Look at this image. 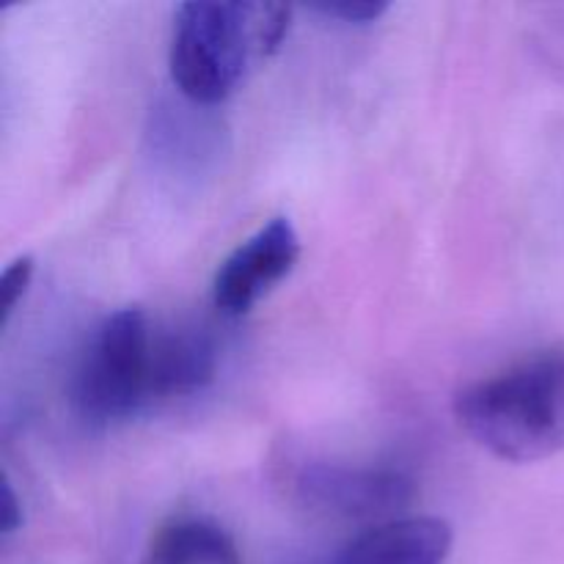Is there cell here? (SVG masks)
Instances as JSON below:
<instances>
[{
	"label": "cell",
	"mask_w": 564,
	"mask_h": 564,
	"mask_svg": "<svg viewBox=\"0 0 564 564\" xmlns=\"http://www.w3.org/2000/svg\"><path fill=\"white\" fill-rule=\"evenodd\" d=\"M33 270H36V262L28 253L25 257H17L3 270V279H0V328H6L11 323V314L17 312V306L25 297L28 286H31Z\"/></svg>",
	"instance_id": "cell-9"
},
{
	"label": "cell",
	"mask_w": 564,
	"mask_h": 564,
	"mask_svg": "<svg viewBox=\"0 0 564 564\" xmlns=\"http://www.w3.org/2000/svg\"><path fill=\"white\" fill-rule=\"evenodd\" d=\"M141 564H242L235 538L204 516H174L160 523Z\"/></svg>",
	"instance_id": "cell-7"
},
{
	"label": "cell",
	"mask_w": 564,
	"mask_h": 564,
	"mask_svg": "<svg viewBox=\"0 0 564 564\" xmlns=\"http://www.w3.org/2000/svg\"><path fill=\"white\" fill-rule=\"evenodd\" d=\"M455 534L441 518H391L347 540L325 564H446Z\"/></svg>",
	"instance_id": "cell-6"
},
{
	"label": "cell",
	"mask_w": 564,
	"mask_h": 564,
	"mask_svg": "<svg viewBox=\"0 0 564 564\" xmlns=\"http://www.w3.org/2000/svg\"><path fill=\"white\" fill-rule=\"evenodd\" d=\"M301 237L292 220L284 215L270 218L220 262L213 279V306L224 317H242L295 270Z\"/></svg>",
	"instance_id": "cell-5"
},
{
	"label": "cell",
	"mask_w": 564,
	"mask_h": 564,
	"mask_svg": "<svg viewBox=\"0 0 564 564\" xmlns=\"http://www.w3.org/2000/svg\"><path fill=\"white\" fill-rule=\"evenodd\" d=\"M290 17V6L279 3H182L171 28V80L198 108L224 102L257 61L281 47Z\"/></svg>",
	"instance_id": "cell-2"
},
{
	"label": "cell",
	"mask_w": 564,
	"mask_h": 564,
	"mask_svg": "<svg viewBox=\"0 0 564 564\" xmlns=\"http://www.w3.org/2000/svg\"><path fill=\"white\" fill-rule=\"evenodd\" d=\"M314 11L325 17H334L341 22H356V25H367V22L380 20L389 11V3L383 0H341V3H314Z\"/></svg>",
	"instance_id": "cell-10"
},
{
	"label": "cell",
	"mask_w": 564,
	"mask_h": 564,
	"mask_svg": "<svg viewBox=\"0 0 564 564\" xmlns=\"http://www.w3.org/2000/svg\"><path fill=\"white\" fill-rule=\"evenodd\" d=\"M154 339L135 306L119 308L94 330L72 383V405L88 427L119 424L154 402Z\"/></svg>",
	"instance_id": "cell-3"
},
{
	"label": "cell",
	"mask_w": 564,
	"mask_h": 564,
	"mask_svg": "<svg viewBox=\"0 0 564 564\" xmlns=\"http://www.w3.org/2000/svg\"><path fill=\"white\" fill-rule=\"evenodd\" d=\"M22 529V507L20 499H17L14 488L6 479L3 482V499H0V534L3 540H9L11 534H17Z\"/></svg>",
	"instance_id": "cell-11"
},
{
	"label": "cell",
	"mask_w": 564,
	"mask_h": 564,
	"mask_svg": "<svg viewBox=\"0 0 564 564\" xmlns=\"http://www.w3.org/2000/svg\"><path fill=\"white\" fill-rule=\"evenodd\" d=\"M455 419L507 463H538L564 449V345L518 358L457 391Z\"/></svg>",
	"instance_id": "cell-1"
},
{
	"label": "cell",
	"mask_w": 564,
	"mask_h": 564,
	"mask_svg": "<svg viewBox=\"0 0 564 564\" xmlns=\"http://www.w3.org/2000/svg\"><path fill=\"white\" fill-rule=\"evenodd\" d=\"M218 358L209 336L176 330L154 339V402L204 391L215 378Z\"/></svg>",
	"instance_id": "cell-8"
},
{
	"label": "cell",
	"mask_w": 564,
	"mask_h": 564,
	"mask_svg": "<svg viewBox=\"0 0 564 564\" xmlns=\"http://www.w3.org/2000/svg\"><path fill=\"white\" fill-rule=\"evenodd\" d=\"M284 490L292 505L308 516L330 521H378L411 505L416 482L405 471L389 466L301 460L286 471Z\"/></svg>",
	"instance_id": "cell-4"
}]
</instances>
